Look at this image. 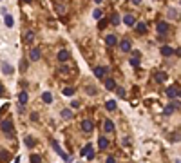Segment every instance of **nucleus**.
<instances>
[{
	"instance_id": "nucleus-36",
	"label": "nucleus",
	"mask_w": 181,
	"mask_h": 163,
	"mask_svg": "<svg viewBox=\"0 0 181 163\" xmlns=\"http://www.w3.org/2000/svg\"><path fill=\"white\" fill-rule=\"evenodd\" d=\"M105 163H116V159H114V158H112V156H109V158H107V159H105Z\"/></svg>"
},
{
	"instance_id": "nucleus-31",
	"label": "nucleus",
	"mask_w": 181,
	"mask_h": 163,
	"mask_svg": "<svg viewBox=\"0 0 181 163\" xmlns=\"http://www.w3.org/2000/svg\"><path fill=\"white\" fill-rule=\"evenodd\" d=\"M131 65H132V67H140V60H138V58H131V62H129Z\"/></svg>"
},
{
	"instance_id": "nucleus-32",
	"label": "nucleus",
	"mask_w": 181,
	"mask_h": 163,
	"mask_svg": "<svg viewBox=\"0 0 181 163\" xmlns=\"http://www.w3.org/2000/svg\"><path fill=\"white\" fill-rule=\"evenodd\" d=\"M116 91H118V96H120V98H125V89H121V87H118V89H116Z\"/></svg>"
},
{
	"instance_id": "nucleus-28",
	"label": "nucleus",
	"mask_w": 181,
	"mask_h": 163,
	"mask_svg": "<svg viewBox=\"0 0 181 163\" xmlns=\"http://www.w3.org/2000/svg\"><path fill=\"white\" fill-rule=\"evenodd\" d=\"M26 145H27V147H35V140L31 138V136H27V138H26Z\"/></svg>"
},
{
	"instance_id": "nucleus-19",
	"label": "nucleus",
	"mask_w": 181,
	"mask_h": 163,
	"mask_svg": "<svg viewBox=\"0 0 181 163\" xmlns=\"http://www.w3.org/2000/svg\"><path fill=\"white\" fill-rule=\"evenodd\" d=\"M120 22H121L120 15H118V13H114V15H112V18H111V24H112V26H118Z\"/></svg>"
},
{
	"instance_id": "nucleus-34",
	"label": "nucleus",
	"mask_w": 181,
	"mask_h": 163,
	"mask_svg": "<svg viewBox=\"0 0 181 163\" xmlns=\"http://www.w3.org/2000/svg\"><path fill=\"white\" fill-rule=\"evenodd\" d=\"M105 26H107V22H105V20H100V22H98V27H100V29H103Z\"/></svg>"
},
{
	"instance_id": "nucleus-40",
	"label": "nucleus",
	"mask_w": 181,
	"mask_h": 163,
	"mask_svg": "<svg viewBox=\"0 0 181 163\" xmlns=\"http://www.w3.org/2000/svg\"><path fill=\"white\" fill-rule=\"evenodd\" d=\"M0 94H4V87L2 85H0Z\"/></svg>"
},
{
	"instance_id": "nucleus-7",
	"label": "nucleus",
	"mask_w": 181,
	"mask_h": 163,
	"mask_svg": "<svg viewBox=\"0 0 181 163\" xmlns=\"http://www.w3.org/2000/svg\"><path fill=\"white\" fill-rule=\"evenodd\" d=\"M82 129L85 130V132H91V130L94 129V125H92L91 120H83V122H82Z\"/></svg>"
},
{
	"instance_id": "nucleus-25",
	"label": "nucleus",
	"mask_w": 181,
	"mask_h": 163,
	"mask_svg": "<svg viewBox=\"0 0 181 163\" xmlns=\"http://www.w3.org/2000/svg\"><path fill=\"white\" fill-rule=\"evenodd\" d=\"M33 38H35V33H33V31H27V33H26V42H27V43L33 42Z\"/></svg>"
},
{
	"instance_id": "nucleus-37",
	"label": "nucleus",
	"mask_w": 181,
	"mask_h": 163,
	"mask_svg": "<svg viewBox=\"0 0 181 163\" xmlns=\"http://www.w3.org/2000/svg\"><path fill=\"white\" fill-rule=\"evenodd\" d=\"M71 107H72V109H76V107H80V102H76V100H74V102L71 103Z\"/></svg>"
},
{
	"instance_id": "nucleus-24",
	"label": "nucleus",
	"mask_w": 181,
	"mask_h": 163,
	"mask_svg": "<svg viewBox=\"0 0 181 163\" xmlns=\"http://www.w3.org/2000/svg\"><path fill=\"white\" fill-rule=\"evenodd\" d=\"M165 80H167L165 73H156V82H165Z\"/></svg>"
},
{
	"instance_id": "nucleus-9",
	"label": "nucleus",
	"mask_w": 181,
	"mask_h": 163,
	"mask_svg": "<svg viewBox=\"0 0 181 163\" xmlns=\"http://www.w3.org/2000/svg\"><path fill=\"white\" fill-rule=\"evenodd\" d=\"M123 22H125V26H129V27H132V26L136 24V18H134L132 15H125V16H123Z\"/></svg>"
},
{
	"instance_id": "nucleus-12",
	"label": "nucleus",
	"mask_w": 181,
	"mask_h": 163,
	"mask_svg": "<svg viewBox=\"0 0 181 163\" xmlns=\"http://www.w3.org/2000/svg\"><path fill=\"white\" fill-rule=\"evenodd\" d=\"M105 73H107L105 67H94V76H96V78H103Z\"/></svg>"
},
{
	"instance_id": "nucleus-5",
	"label": "nucleus",
	"mask_w": 181,
	"mask_h": 163,
	"mask_svg": "<svg viewBox=\"0 0 181 163\" xmlns=\"http://www.w3.org/2000/svg\"><path fill=\"white\" fill-rule=\"evenodd\" d=\"M105 43H107L109 47H114L116 43H118V38H116V35H107V38H105Z\"/></svg>"
},
{
	"instance_id": "nucleus-33",
	"label": "nucleus",
	"mask_w": 181,
	"mask_h": 163,
	"mask_svg": "<svg viewBox=\"0 0 181 163\" xmlns=\"http://www.w3.org/2000/svg\"><path fill=\"white\" fill-rule=\"evenodd\" d=\"M7 158H9V156H7V152H6V150H2V152H0V159H2V161H6Z\"/></svg>"
},
{
	"instance_id": "nucleus-17",
	"label": "nucleus",
	"mask_w": 181,
	"mask_h": 163,
	"mask_svg": "<svg viewBox=\"0 0 181 163\" xmlns=\"http://www.w3.org/2000/svg\"><path fill=\"white\" fill-rule=\"evenodd\" d=\"M134 26H136V31L140 33V35H141V33H145V31H147V26L143 24V22H140V24H134Z\"/></svg>"
},
{
	"instance_id": "nucleus-1",
	"label": "nucleus",
	"mask_w": 181,
	"mask_h": 163,
	"mask_svg": "<svg viewBox=\"0 0 181 163\" xmlns=\"http://www.w3.org/2000/svg\"><path fill=\"white\" fill-rule=\"evenodd\" d=\"M0 129H2V132H6L9 138H11V134H13V122L9 118H6L2 123H0Z\"/></svg>"
},
{
	"instance_id": "nucleus-15",
	"label": "nucleus",
	"mask_w": 181,
	"mask_h": 163,
	"mask_svg": "<svg viewBox=\"0 0 181 163\" xmlns=\"http://www.w3.org/2000/svg\"><path fill=\"white\" fill-rule=\"evenodd\" d=\"M172 53H174V49L170 47V46H163L161 47V54H163V56H170Z\"/></svg>"
},
{
	"instance_id": "nucleus-21",
	"label": "nucleus",
	"mask_w": 181,
	"mask_h": 163,
	"mask_svg": "<svg viewBox=\"0 0 181 163\" xmlns=\"http://www.w3.org/2000/svg\"><path fill=\"white\" fill-rule=\"evenodd\" d=\"M62 118H65V120L72 118V111H71V109H63V111H62Z\"/></svg>"
},
{
	"instance_id": "nucleus-3",
	"label": "nucleus",
	"mask_w": 181,
	"mask_h": 163,
	"mask_svg": "<svg viewBox=\"0 0 181 163\" xmlns=\"http://www.w3.org/2000/svg\"><path fill=\"white\" fill-rule=\"evenodd\" d=\"M40 49L38 47H35V49H31V53H29V60L31 62H36V60H40Z\"/></svg>"
},
{
	"instance_id": "nucleus-23",
	"label": "nucleus",
	"mask_w": 181,
	"mask_h": 163,
	"mask_svg": "<svg viewBox=\"0 0 181 163\" xmlns=\"http://www.w3.org/2000/svg\"><path fill=\"white\" fill-rule=\"evenodd\" d=\"M42 100H44L45 103H51V102H53V96H51V93H44V94H42Z\"/></svg>"
},
{
	"instance_id": "nucleus-29",
	"label": "nucleus",
	"mask_w": 181,
	"mask_h": 163,
	"mask_svg": "<svg viewBox=\"0 0 181 163\" xmlns=\"http://www.w3.org/2000/svg\"><path fill=\"white\" fill-rule=\"evenodd\" d=\"M31 163H42V158L38 154H33V156H31Z\"/></svg>"
},
{
	"instance_id": "nucleus-16",
	"label": "nucleus",
	"mask_w": 181,
	"mask_h": 163,
	"mask_svg": "<svg viewBox=\"0 0 181 163\" xmlns=\"http://www.w3.org/2000/svg\"><path fill=\"white\" fill-rule=\"evenodd\" d=\"M53 147H55V150H56V152H58V154H60V156H62V158H63V159H67V154H65V152H63V150H62V149H60V145H58V143H56V141H53Z\"/></svg>"
},
{
	"instance_id": "nucleus-26",
	"label": "nucleus",
	"mask_w": 181,
	"mask_h": 163,
	"mask_svg": "<svg viewBox=\"0 0 181 163\" xmlns=\"http://www.w3.org/2000/svg\"><path fill=\"white\" fill-rule=\"evenodd\" d=\"M89 150H92V145H91V143H87V145H85V147L82 149V156H85V154H87Z\"/></svg>"
},
{
	"instance_id": "nucleus-4",
	"label": "nucleus",
	"mask_w": 181,
	"mask_h": 163,
	"mask_svg": "<svg viewBox=\"0 0 181 163\" xmlns=\"http://www.w3.org/2000/svg\"><path fill=\"white\" fill-rule=\"evenodd\" d=\"M167 96L168 98H172V100H174V98H177L179 96V89H177V87H168V89H167Z\"/></svg>"
},
{
	"instance_id": "nucleus-2",
	"label": "nucleus",
	"mask_w": 181,
	"mask_h": 163,
	"mask_svg": "<svg viewBox=\"0 0 181 163\" xmlns=\"http://www.w3.org/2000/svg\"><path fill=\"white\" fill-rule=\"evenodd\" d=\"M120 49H121L123 53H129V51L132 49V43H131V40H127V38H125V40H121V42H120Z\"/></svg>"
},
{
	"instance_id": "nucleus-11",
	"label": "nucleus",
	"mask_w": 181,
	"mask_h": 163,
	"mask_svg": "<svg viewBox=\"0 0 181 163\" xmlns=\"http://www.w3.org/2000/svg\"><path fill=\"white\" fill-rule=\"evenodd\" d=\"M98 147L105 150V149H107V147H109V140H107V138H105V136H100V140H98Z\"/></svg>"
},
{
	"instance_id": "nucleus-39",
	"label": "nucleus",
	"mask_w": 181,
	"mask_h": 163,
	"mask_svg": "<svg viewBox=\"0 0 181 163\" xmlns=\"http://www.w3.org/2000/svg\"><path fill=\"white\" fill-rule=\"evenodd\" d=\"M132 4H134V6H140V4H141V0H132Z\"/></svg>"
},
{
	"instance_id": "nucleus-18",
	"label": "nucleus",
	"mask_w": 181,
	"mask_h": 163,
	"mask_svg": "<svg viewBox=\"0 0 181 163\" xmlns=\"http://www.w3.org/2000/svg\"><path fill=\"white\" fill-rule=\"evenodd\" d=\"M105 107H107V111H114L118 105H116V100H109L107 103H105Z\"/></svg>"
},
{
	"instance_id": "nucleus-14",
	"label": "nucleus",
	"mask_w": 181,
	"mask_h": 163,
	"mask_svg": "<svg viewBox=\"0 0 181 163\" xmlns=\"http://www.w3.org/2000/svg\"><path fill=\"white\" fill-rule=\"evenodd\" d=\"M105 89H109V91L116 89V82L112 78H107V80H105Z\"/></svg>"
},
{
	"instance_id": "nucleus-13",
	"label": "nucleus",
	"mask_w": 181,
	"mask_h": 163,
	"mask_svg": "<svg viewBox=\"0 0 181 163\" xmlns=\"http://www.w3.org/2000/svg\"><path fill=\"white\" fill-rule=\"evenodd\" d=\"M103 129H105V132H112V130H114V123L111 122V120H105Z\"/></svg>"
},
{
	"instance_id": "nucleus-6",
	"label": "nucleus",
	"mask_w": 181,
	"mask_h": 163,
	"mask_svg": "<svg viewBox=\"0 0 181 163\" xmlns=\"http://www.w3.org/2000/svg\"><path fill=\"white\" fill-rule=\"evenodd\" d=\"M168 31V24L167 22H158V35H165Z\"/></svg>"
},
{
	"instance_id": "nucleus-42",
	"label": "nucleus",
	"mask_w": 181,
	"mask_h": 163,
	"mask_svg": "<svg viewBox=\"0 0 181 163\" xmlns=\"http://www.w3.org/2000/svg\"><path fill=\"white\" fill-rule=\"evenodd\" d=\"M94 2H96V4H100V2H102V0H94Z\"/></svg>"
},
{
	"instance_id": "nucleus-38",
	"label": "nucleus",
	"mask_w": 181,
	"mask_h": 163,
	"mask_svg": "<svg viewBox=\"0 0 181 163\" xmlns=\"http://www.w3.org/2000/svg\"><path fill=\"white\" fill-rule=\"evenodd\" d=\"M31 120H33V122H36V120H38V114H36V112H33V114H31Z\"/></svg>"
},
{
	"instance_id": "nucleus-30",
	"label": "nucleus",
	"mask_w": 181,
	"mask_h": 163,
	"mask_svg": "<svg viewBox=\"0 0 181 163\" xmlns=\"http://www.w3.org/2000/svg\"><path fill=\"white\" fill-rule=\"evenodd\" d=\"M85 91H87V93H89L91 96H92V94H96V89H94L92 85H87V87H85Z\"/></svg>"
},
{
	"instance_id": "nucleus-20",
	"label": "nucleus",
	"mask_w": 181,
	"mask_h": 163,
	"mask_svg": "<svg viewBox=\"0 0 181 163\" xmlns=\"http://www.w3.org/2000/svg\"><path fill=\"white\" fill-rule=\"evenodd\" d=\"M2 71H4L6 74H11V73H13V67H11L9 63H6V62H4V63H2Z\"/></svg>"
},
{
	"instance_id": "nucleus-27",
	"label": "nucleus",
	"mask_w": 181,
	"mask_h": 163,
	"mask_svg": "<svg viewBox=\"0 0 181 163\" xmlns=\"http://www.w3.org/2000/svg\"><path fill=\"white\" fill-rule=\"evenodd\" d=\"M63 94H65V96H72L74 89H72V87H65V89H63Z\"/></svg>"
},
{
	"instance_id": "nucleus-35",
	"label": "nucleus",
	"mask_w": 181,
	"mask_h": 163,
	"mask_svg": "<svg viewBox=\"0 0 181 163\" xmlns=\"http://www.w3.org/2000/svg\"><path fill=\"white\" fill-rule=\"evenodd\" d=\"M92 15H94V18H100V16H102V11H100V9H96Z\"/></svg>"
},
{
	"instance_id": "nucleus-41",
	"label": "nucleus",
	"mask_w": 181,
	"mask_h": 163,
	"mask_svg": "<svg viewBox=\"0 0 181 163\" xmlns=\"http://www.w3.org/2000/svg\"><path fill=\"white\" fill-rule=\"evenodd\" d=\"M31 2H33V0H24V4H31Z\"/></svg>"
},
{
	"instance_id": "nucleus-8",
	"label": "nucleus",
	"mask_w": 181,
	"mask_h": 163,
	"mask_svg": "<svg viewBox=\"0 0 181 163\" xmlns=\"http://www.w3.org/2000/svg\"><path fill=\"white\" fill-rule=\"evenodd\" d=\"M67 60H69V51L67 49L58 51V62H67Z\"/></svg>"
},
{
	"instance_id": "nucleus-10",
	"label": "nucleus",
	"mask_w": 181,
	"mask_h": 163,
	"mask_svg": "<svg viewBox=\"0 0 181 163\" xmlns=\"http://www.w3.org/2000/svg\"><path fill=\"white\" fill-rule=\"evenodd\" d=\"M27 100H29V94L26 93V91H22L18 94V102H20V105H26L27 103Z\"/></svg>"
},
{
	"instance_id": "nucleus-22",
	"label": "nucleus",
	"mask_w": 181,
	"mask_h": 163,
	"mask_svg": "<svg viewBox=\"0 0 181 163\" xmlns=\"http://www.w3.org/2000/svg\"><path fill=\"white\" fill-rule=\"evenodd\" d=\"M4 22H6V26H7V27H13V24H15V22H13V16H11V15H6Z\"/></svg>"
}]
</instances>
